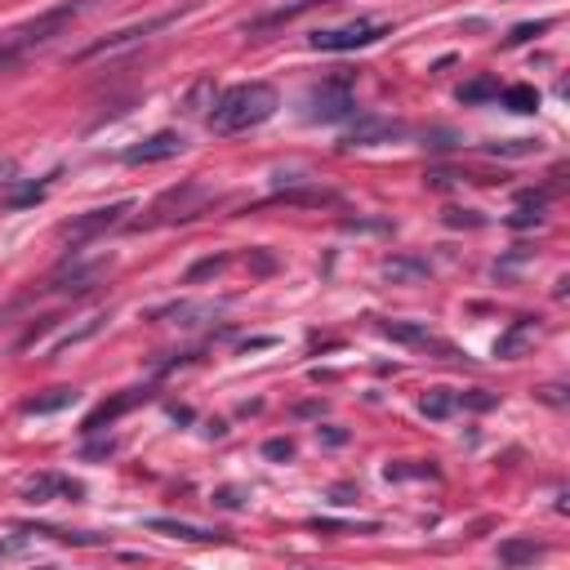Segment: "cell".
<instances>
[{"label":"cell","mask_w":570,"mask_h":570,"mask_svg":"<svg viewBox=\"0 0 570 570\" xmlns=\"http://www.w3.org/2000/svg\"><path fill=\"white\" fill-rule=\"evenodd\" d=\"M276 108H281V99L267 81H245V85H232L214 99L210 130L214 134H245V130H258L263 121H272Z\"/></svg>","instance_id":"cell-1"},{"label":"cell","mask_w":570,"mask_h":570,"mask_svg":"<svg viewBox=\"0 0 570 570\" xmlns=\"http://www.w3.org/2000/svg\"><path fill=\"white\" fill-rule=\"evenodd\" d=\"M90 6H94V0H72V6L45 10L41 19H32V23L14 28V32H6V37H0V77H6V72H14V68L23 63V54H28V50H37V45L54 41V37H59L68 23H77V19H81Z\"/></svg>","instance_id":"cell-2"},{"label":"cell","mask_w":570,"mask_h":570,"mask_svg":"<svg viewBox=\"0 0 570 570\" xmlns=\"http://www.w3.org/2000/svg\"><path fill=\"white\" fill-rule=\"evenodd\" d=\"M205 205H214V187H205V183H196V179H183L179 187H165V192L147 205V214H143V218H134L130 227H134V232H143V227L187 223V218H196Z\"/></svg>","instance_id":"cell-3"},{"label":"cell","mask_w":570,"mask_h":570,"mask_svg":"<svg viewBox=\"0 0 570 570\" xmlns=\"http://www.w3.org/2000/svg\"><path fill=\"white\" fill-rule=\"evenodd\" d=\"M388 37V23H375V19H353V23H339V28H322L313 32V50H326V54H348V50H366L375 41Z\"/></svg>","instance_id":"cell-4"},{"label":"cell","mask_w":570,"mask_h":570,"mask_svg":"<svg viewBox=\"0 0 570 570\" xmlns=\"http://www.w3.org/2000/svg\"><path fill=\"white\" fill-rule=\"evenodd\" d=\"M130 210H134V201H116V205H99V210H85V214L68 218V223L59 227V236H63V241H72V245H85V241H94V236H103V232L121 227V218H125Z\"/></svg>","instance_id":"cell-5"},{"label":"cell","mask_w":570,"mask_h":570,"mask_svg":"<svg viewBox=\"0 0 570 570\" xmlns=\"http://www.w3.org/2000/svg\"><path fill=\"white\" fill-rule=\"evenodd\" d=\"M353 112H357V94L348 81H326V85L308 90V121L335 125V121H348Z\"/></svg>","instance_id":"cell-6"},{"label":"cell","mask_w":570,"mask_h":570,"mask_svg":"<svg viewBox=\"0 0 570 570\" xmlns=\"http://www.w3.org/2000/svg\"><path fill=\"white\" fill-rule=\"evenodd\" d=\"M379 335L393 339V344H406V348H419V353H441L446 362H459V353L450 344H441L424 322H379Z\"/></svg>","instance_id":"cell-7"},{"label":"cell","mask_w":570,"mask_h":570,"mask_svg":"<svg viewBox=\"0 0 570 570\" xmlns=\"http://www.w3.org/2000/svg\"><path fill=\"white\" fill-rule=\"evenodd\" d=\"M187 10H196V6H183V10H170V14H156V19H147V23H139V28H125V32H116V37H108L103 45H90V50H81V54H77V63H90V59H99V54H112V50H121V45H134V41H143V37H152V32H161V28H170V23H179V14H187Z\"/></svg>","instance_id":"cell-8"},{"label":"cell","mask_w":570,"mask_h":570,"mask_svg":"<svg viewBox=\"0 0 570 570\" xmlns=\"http://www.w3.org/2000/svg\"><path fill=\"white\" fill-rule=\"evenodd\" d=\"M183 147H187V139H183V134H174V130H161V134H152V139L134 143V147H125V152H121V161H125V165H156V161H170V156H179Z\"/></svg>","instance_id":"cell-9"},{"label":"cell","mask_w":570,"mask_h":570,"mask_svg":"<svg viewBox=\"0 0 570 570\" xmlns=\"http://www.w3.org/2000/svg\"><path fill=\"white\" fill-rule=\"evenodd\" d=\"M81 495H85V486H81V481H72V477H63V472H37V477H28V481H23V499H28V503L81 499Z\"/></svg>","instance_id":"cell-10"},{"label":"cell","mask_w":570,"mask_h":570,"mask_svg":"<svg viewBox=\"0 0 570 570\" xmlns=\"http://www.w3.org/2000/svg\"><path fill=\"white\" fill-rule=\"evenodd\" d=\"M406 134L401 121H388V116H362L348 134H344V147H379V143H397Z\"/></svg>","instance_id":"cell-11"},{"label":"cell","mask_w":570,"mask_h":570,"mask_svg":"<svg viewBox=\"0 0 570 570\" xmlns=\"http://www.w3.org/2000/svg\"><path fill=\"white\" fill-rule=\"evenodd\" d=\"M214 317H223V304H210V299H201V304L196 299H179V304L152 313V322H170V326H183V330H196V326H205Z\"/></svg>","instance_id":"cell-12"},{"label":"cell","mask_w":570,"mask_h":570,"mask_svg":"<svg viewBox=\"0 0 570 570\" xmlns=\"http://www.w3.org/2000/svg\"><path fill=\"white\" fill-rule=\"evenodd\" d=\"M539 339V326H535V317H517L503 335H499V344H495V357H503V362H517L530 344Z\"/></svg>","instance_id":"cell-13"},{"label":"cell","mask_w":570,"mask_h":570,"mask_svg":"<svg viewBox=\"0 0 570 570\" xmlns=\"http://www.w3.org/2000/svg\"><path fill=\"white\" fill-rule=\"evenodd\" d=\"M139 401H147V393H143V388H130V393H121V397L103 401V406H99V410L85 419V428H81V432H103V424H116V419H121L125 410H134Z\"/></svg>","instance_id":"cell-14"},{"label":"cell","mask_w":570,"mask_h":570,"mask_svg":"<svg viewBox=\"0 0 570 570\" xmlns=\"http://www.w3.org/2000/svg\"><path fill=\"white\" fill-rule=\"evenodd\" d=\"M384 276H388L393 285H419V281H428V276H432V267H428L424 258L397 254V258H388V263H384Z\"/></svg>","instance_id":"cell-15"},{"label":"cell","mask_w":570,"mask_h":570,"mask_svg":"<svg viewBox=\"0 0 570 570\" xmlns=\"http://www.w3.org/2000/svg\"><path fill=\"white\" fill-rule=\"evenodd\" d=\"M147 530H161V535H174V539H192V543H218L223 539L218 530H205V526H192V521H174V517H152Z\"/></svg>","instance_id":"cell-16"},{"label":"cell","mask_w":570,"mask_h":570,"mask_svg":"<svg viewBox=\"0 0 570 570\" xmlns=\"http://www.w3.org/2000/svg\"><path fill=\"white\" fill-rule=\"evenodd\" d=\"M272 205H313V210H322V205H339V196L330 187H285V192L272 196Z\"/></svg>","instance_id":"cell-17"},{"label":"cell","mask_w":570,"mask_h":570,"mask_svg":"<svg viewBox=\"0 0 570 570\" xmlns=\"http://www.w3.org/2000/svg\"><path fill=\"white\" fill-rule=\"evenodd\" d=\"M419 410H424L428 419H450V415L459 410V397H455L450 388H428V393L419 397Z\"/></svg>","instance_id":"cell-18"},{"label":"cell","mask_w":570,"mask_h":570,"mask_svg":"<svg viewBox=\"0 0 570 570\" xmlns=\"http://www.w3.org/2000/svg\"><path fill=\"white\" fill-rule=\"evenodd\" d=\"M543 557V543H535V539H508V543H499V561L503 566H526V561H539Z\"/></svg>","instance_id":"cell-19"},{"label":"cell","mask_w":570,"mask_h":570,"mask_svg":"<svg viewBox=\"0 0 570 570\" xmlns=\"http://www.w3.org/2000/svg\"><path fill=\"white\" fill-rule=\"evenodd\" d=\"M499 90H503V85H499L495 77H477V81H468V85L459 90V103H464V108H477V103L499 99Z\"/></svg>","instance_id":"cell-20"},{"label":"cell","mask_w":570,"mask_h":570,"mask_svg":"<svg viewBox=\"0 0 570 570\" xmlns=\"http://www.w3.org/2000/svg\"><path fill=\"white\" fill-rule=\"evenodd\" d=\"M499 99H503L508 112H521V116L539 112V94H535L530 85H508V90H499Z\"/></svg>","instance_id":"cell-21"},{"label":"cell","mask_w":570,"mask_h":570,"mask_svg":"<svg viewBox=\"0 0 570 570\" xmlns=\"http://www.w3.org/2000/svg\"><path fill=\"white\" fill-rule=\"evenodd\" d=\"M72 401H77V388H54L50 397L23 401V410H28V415H54V410H63V406H72Z\"/></svg>","instance_id":"cell-22"},{"label":"cell","mask_w":570,"mask_h":570,"mask_svg":"<svg viewBox=\"0 0 570 570\" xmlns=\"http://www.w3.org/2000/svg\"><path fill=\"white\" fill-rule=\"evenodd\" d=\"M45 192H50V179H41V183H28V187H19V192H10V196H0V205H6V210H23V205H37V201H45Z\"/></svg>","instance_id":"cell-23"},{"label":"cell","mask_w":570,"mask_h":570,"mask_svg":"<svg viewBox=\"0 0 570 570\" xmlns=\"http://www.w3.org/2000/svg\"><path fill=\"white\" fill-rule=\"evenodd\" d=\"M214 99H218V94H214V81H196V85H192V94H187V112H192V116H201L205 108H214Z\"/></svg>","instance_id":"cell-24"},{"label":"cell","mask_w":570,"mask_h":570,"mask_svg":"<svg viewBox=\"0 0 570 570\" xmlns=\"http://www.w3.org/2000/svg\"><path fill=\"white\" fill-rule=\"evenodd\" d=\"M455 397H459V410H490L495 406V397L481 393V388L477 393H455Z\"/></svg>","instance_id":"cell-25"},{"label":"cell","mask_w":570,"mask_h":570,"mask_svg":"<svg viewBox=\"0 0 570 570\" xmlns=\"http://www.w3.org/2000/svg\"><path fill=\"white\" fill-rule=\"evenodd\" d=\"M446 223L450 227H481V218L472 210H446Z\"/></svg>","instance_id":"cell-26"},{"label":"cell","mask_w":570,"mask_h":570,"mask_svg":"<svg viewBox=\"0 0 570 570\" xmlns=\"http://www.w3.org/2000/svg\"><path fill=\"white\" fill-rule=\"evenodd\" d=\"M548 23H521V28H512V37H508V45H521V41H530V37H539Z\"/></svg>","instance_id":"cell-27"},{"label":"cell","mask_w":570,"mask_h":570,"mask_svg":"<svg viewBox=\"0 0 570 570\" xmlns=\"http://www.w3.org/2000/svg\"><path fill=\"white\" fill-rule=\"evenodd\" d=\"M223 263H227V258H205V263H196V267L187 272V281H201V276H214V272H218Z\"/></svg>","instance_id":"cell-28"},{"label":"cell","mask_w":570,"mask_h":570,"mask_svg":"<svg viewBox=\"0 0 570 570\" xmlns=\"http://www.w3.org/2000/svg\"><path fill=\"white\" fill-rule=\"evenodd\" d=\"M263 455H272V459H291V455H295V446H291V441H267V446H263Z\"/></svg>","instance_id":"cell-29"},{"label":"cell","mask_w":570,"mask_h":570,"mask_svg":"<svg viewBox=\"0 0 570 570\" xmlns=\"http://www.w3.org/2000/svg\"><path fill=\"white\" fill-rule=\"evenodd\" d=\"M335 503H357V490H348V486H339V490H335Z\"/></svg>","instance_id":"cell-30"}]
</instances>
